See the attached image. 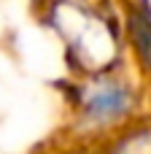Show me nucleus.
Segmentation results:
<instances>
[{
  "label": "nucleus",
  "mask_w": 151,
  "mask_h": 154,
  "mask_svg": "<svg viewBox=\"0 0 151 154\" xmlns=\"http://www.w3.org/2000/svg\"><path fill=\"white\" fill-rule=\"evenodd\" d=\"M127 106H130V89L116 81H100L84 95V111L92 119L119 116Z\"/></svg>",
  "instance_id": "obj_1"
},
{
  "label": "nucleus",
  "mask_w": 151,
  "mask_h": 154,
  "mask_svg": "<svg viewBox=\"0 0 151 154\" xmlns=\"http://www.w3.org/2000/svg\"><path fill=\"white\" fill-rule=\"evenodd\" d=\"M130 32H132V41H135L140 57L151 65V14L149 11H135L132 14Z\"/></svg>",
  "instance_id": "obj_2"
}]
</instances>
